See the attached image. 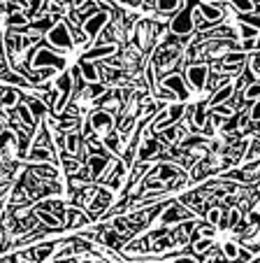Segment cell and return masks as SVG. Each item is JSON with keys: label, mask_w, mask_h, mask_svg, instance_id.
Segmentation results:
<instances>
[{"label": "cell", "mask_w": 260, "mask_h": 263, "mask_svg": "<svg viewBox=\"0 0 260 263\" xmlns=\"http://www.w3.org/2000/svg\"><path fill=\"white\" fill-rule=\"evenodd\" d=\"M161 152V144H158V140H144V144L139 147V161L142 163H147V161H151L153 156Z\"/></svg>", "instance_id": "7c38bea8"}, {"label": "cell", "mask_w": 260, "mask_h": 263, "mask_svg": "<svg viewBox=\"0 0 260 263\" xmlns=\"http://www.w3.org/2000/svg\"><path fill=\"white\" fill-rule=\"evenodd\" d=\"M3 82H5L7 86H28V82H26L21 74L12 72V70H3Z\"/></svg>", "instance_id": "44dd1931"}, {"label": "cell", "mask_w": 260, "mask_h": 263, "mask_svg": "<svg viewBox=\"0 0 260 263\" xmlns=\"http://www.w3.org/2000/svg\"><path fill=\"white\" fill-rule=\"evenodd\" d=\"M105 245L107 247H121V238H118V233H114V231H109V233H105Z\"/></svg>", "instance_id": "f35d334b"}, {"label": "cell", "mask_w": 260, "mask_h": 263, "mask_svg": "<svg viewBox=\"0 0 260 263\" xmlns=\"http://www.w3.org/2000/svg\"><path fill=\"white\" fill-rule=\"evenodd\" d=\"M54 249H56V245L54 242H49V245H42V247H35L33 249V256L37 258V261H45L49 254H54Z\"/></svg>", "instance_id": "f1b7e54d"}, {"label": "cell", "mask_w": 260, "mask_h": 263, "mask_svg": "<svg viewBox=\"0 0 260 263\" xmlns=\"http://www.w3.org/2000/svg\"><path fill=\"white\" fill-rule=\"evenodd\" d=\"M207 105L200 103L195 109H193V124H195V128H205L207 126Z\"/></svg>", "instance_id": "ffe728a7"}, {"label": "cell", "mask_w": 260, "mask_h": 263, "mask_svg": "<svg viewBox=\"0 0 260 263\" xmlns=\"http://www.w3.org/2000/svg\"><path fill=\"white\" fill-rule=\"evenodd\" d=\"M177 173H179V170L174 168L172 163H163V165H158V168H156V177L161 179V182H167V179H174V177H177Z\"/></svg>", "instance_id": "d6986e66"}, {"label": "cell", "mask_w": 260, "mask_h": 263, "mask_svg": "<svg viewBox=\"0 0 260 263\" xmlns=\"http://www.w3.org/2000/svg\"><path fill=\"white\" fill-rule=\"evenodd\" d=\"M167 233H170V231H167V229H158V231H153V233H149V240H151V242H156V240L165 238Z\"/></svg>", "instance_id": "c3c4849f"}, {"label": "cell", "mask_w": 260, "mask_h": 263, "mask_svg": "<svg viewBox=\"0 0 260 263\" xmlns=\"http://www.w3.org/2000/svg\"><path fill=\"white\" fill-rule=\"evenodd\" d=\"M49 3H56V0H49Z\"/></svg>", "instance_id": "11a10c76"}, {"label": "cell", "mask_w": 260, "mask_h": 263, "mask_svg": "<svg viewBox=\"0 0 260 263\" xmlns=\"http://www.w3.org/2000/svg\"><path fill=\"white\" fill-rule=\"evenodd\" d=\"M186 217H191V212H184L182 205H165V210L161 214V221L167 226V223H177Z\"/></svg>", "instance_id": "ba28073f"}, {"label": "cell", "mask_w": 260, "mask_h": 263, "mask_svg": "<svg viewBox=\"0 0 260 263\" xmlns=\"http://www.w3.org/2000/svg\"><path fill=\"white\" fill-rule=\"evenodd\" d=\"M207 74H209V68H207L205 63L188 65V68H186V80L191 82V86H193V89H197V91H200L202 86H205Z\"/></svg>", "instance_id": "8992f818"}, {"label": "cell", "mask_w": 260, "mask_h": 263, "mask_svg": "<svg viewBox=\"0 0 260 263\" xmlns=\"http://www.w3.org/2000/svg\"><path fill=\"white\" fill-rule=\"evenodd\" d=\"M251 121H260V100H255L253 107H251Z\"/></svg>", "instance_id": "681fc988"}, {"label": "cell", "mask_w": 260, "mask_h": 263, "mask_svg": "<svg viewBox=\"0 0 260 263\" xmlns=\"http://www.w3.org/2000/svg\"><path fill=\"white\" fill-rule=\"evenodd\" d=\"M239 221H242L239 210H230V212H228V226H230V229H237V226H239Z\"/></svg>", "instance_id": "b9f144b4"}, {"label": "cell", "mask_w": 260, "mask_h": 263, "mask_svg": "<svg viewBox=\"0 0 260 263\" xmlns=\"http://www.w3.org/2000/svg\"><path fill=\"white\" fill-rule=\"evenodd\" d=\"M114 51H116L114 45H100V47H95V49L86 51V54H84V61H95V59H103V56H112Z\"/></svg>", "instance_id": "9a60e30c"}, {"label": "cell", "mask_w": 260, "mask_h": 263, "mask_svg": "<svg viewBox=\"0 0 260 263\" xmlns=\"http://www.w3.org/2000/svg\"><path fill=\"white\" fill-rule=\"evenodd\" d=\"M223 59H226V63H230V65H239L246 56H244V51H228Z\"/></svg>", "instance_id": "e575fe53"}, {"label": "cell", "mask_w": 260, "mask_h": 263, "mask_svg": "<svg viewBox=\"0 0 260 263\" xmlns=\"http://www.w3.org/2000/svg\"><path fill=\"white\" fill-rule=\"evenodd\" d=\"M184 112H186V107H184L182 103H179V105H170V107L163 112V117H158V119H156L153 128H156V130L172 128V126H174V124H177V121L184 117Z\"/></svg>", "instance_id": "5b68a950"}, {"label": "cell", "mask_w": 260, "mask_h": 263, "mask_svg": "<svg viewBox=\"0 0 260 263\" xmlns=\"http://www.w3.org/2000/svg\"><path fill=\"white\" fill-rule=\"evenodd\" d=\"M239 252H242V249L237 247L235 242H226V245H223V256H226V261H235V258L239 256Z\"/></svg>", "instance_id": "4dcf8cb0"}, {"label": "cell", "mask_w": 260, "mask_h": 263, "mask_svg": "<svg viewBox=\"0 0 260 263\" xmlns=\"http://www.w3.org/2000/svg\"><path fill=\"white\" fill-rule=\"evenodd\" d=\"M156 5L161 12H174L179 5V0H156Z\"/></svg>", "instance_id": "8d00e7d4"}, {"label": "cell", "mask_w": 260, "mask_h": 263, "mask_svg": "<svg viewBox=\"0 0 260 263\" xmlns=\"http://www.w3.org/2000/svg\"><path fill=\"white\" fill-rule=\"evenodd\" d=\"M172 96H174V91H170V89H165V86H163L161 91H158V98H163V100H167V98H172Z\"/></svg>", "instance_id": "f5cc1de1"}, {"label": "cell", "mask_w": 260, "mask_h": 263, "mask_svg": "<svg viewBox=\"0 0 260 263\" xmlns=\"http://www.w3.org/2000/svg\"><path fill=\"white\" fill-rule=\"evenodd\" d=\"M226 179H232V182H249V173H244V170H230V173H226Z\"/></svg>", "instance_id": "d590c367"}, {"label": "cell", "mask_w": 260, "mask_h": 263, "mask_svg": "<svg viewBox=\"0 0 260 263\" xmlns=\"http://www.w3.org/2000/svg\"><path fill=\"white\" fill-rule=\"evenodd\" d=\"M232 96H235V86H232V84L221 86V89H218L214 96H211V100H209V107H216V105L226 103V100H228V98H232Z\"/></svg>", "instance_id": "5bb4252c"}, {"label": "cell", "mask_w": 260, "mask_h": 263, "mask_svg": "<svg viewBox=\"0 0 260 263\" xmlns=\"http://www.w3.org/2000/svg\"><path fill=\"white\" fill-rule=\"evenodd\" d=\"M107 24H109V14L107 12H98V14H93L91 19H86L82 24L84 26V35H86L89 40H95V37L107 28Z\"/></svg>", "instance_id": "277c9868"}, {"label": "cell", "mask_w": 260, "mask_h": 263, "mask_svg": "<svg viewBox=\"0 0 260 263\" xmlns=\"http://www.w3.org/2000/svg\"><path fill=\"white\" fill-rule=\"evenodd\" d=\"M28 161L30 163H49L51 161V152L45 147H33L28 152Z\"/></svg>", "instance_id": "2e32d148"}, {"label": "cell", "mask_w": 260, "mask_h": 263, "mask_svg": "<svg viewBox=\"0 0 260 263\" xmlns=\"http://www.w3.org/2000/svg\"><path fill=\"white\" fill-rule=\"evenodd\" d=\"M30 63H33L35 70H39V68H42V70H45V68L63 70L65 68V59H61L58 54H54V51H49V49H35Z\"/></svg>", "instance_id": "6da1fadb"}, {"label": "cell", "mask_w": 260, "mask_h": 263, "mask_svg": "<svg viewBox=\"0 0 260 263\" xmlns=\"http://www.w3.org/2000/svg\"><path fill=\"white\" fill-rule=\"evenodd\" d=\"M197 7H200V12H202V16L207 19V24H218L221 21V16H223V12L218 10V7H214V5H209V3H197Z\"/></svg>", "instance_id": "4fadbf2b"}, {"label": "cell", "mask_w": 260, "mask_h": 263, "mask_svg": "<svg viewBox=\"0 0 260 263\" xmlns=\"http://www.w3.org/2000/svg\"><path fill=\"white\" fill-rule=\"evenodd\" d=\"M193 21H195V26H197V28H205V26H209V24H207V19H205V16H202L200 7H195V10H193Z\"/></svg>", "instance_id": "7bdbcfd3"}, {"label": "cell", "mask_w": 260, "mask_h": 263, "mask_svg": "<svg viewBox=\"0 0 260 263\" xmlns=\"http://www.w3.org/2000/svg\"><path fill=\"white\" fill-rule=\"evenodd\" d=\"M79 68H82V74H84V80L91 82V84H95L98 82V68H95L91 61H79Z\"/></svg>", "instance_id": "ac0fdd59"}, {"label": "cell", "mask_w": 260, "mask_h": 263, "mask_svg": "<svg viewBox=\"0 0 260 263\" xmlns=\"http://www.w3.org/2000/svg\"><path fill=\"white\" fill-rule=\"evenodd\" d=\"M37 219L42 223H47V226H49V229H61V219L56 217V214H51V212H45V210H37Z\"/></svg>", "instance_id": "cb8c5ba5"}, {"label": "cell", "mask_w": 260, "mask_h": 263, "mask_svg": "<svg viewBox=\"0 0 260 263\" xmlns=\"http://www.w3.org/2000/svg\"><path fill=\"white\" fill-rule=\"evenodd\" d=\"M193 10L195 7L193 5H188L186 10H182L174 19H172V24H170V30L174 35H188L193 28H195V21H193Z\"/></svg>", "instance_id": "3957f363"}, {"label": "cell", "mask_w": 260, "mask_h": 263, "mask_svg": "<svg viewBox=\"0 0 260 263\" xmlns=\"http://www.w3.org/2000/svg\"><path fill=\"white\" fill-rule=\"evenodd\" d=\"M244 100H260V82H255V84H251L249 89H244Z\"/></svg>", "instance_id": "836d02e7"}, {"label": "cell", "mask_w": 260, "mask_h": 263, "mask_svg": "<svg viewBox=\"0 0 260 263\" xmlns=\"http://www.w3.org/2000/svg\"><path fill=\"white\" fill-rule=\"evenodd\" d=\"M91 126H93L95 130H109L114 126V121H112V117H109V112H103V109H100V112H93V115H91Z\"/></svg>", "instance_id": "30bf717a"}, {"label": "cell", "mask_w": 260, "mask_h": 263, "mask_svg": "<svg viewBox=\"0 0 260 263\" xmlns=\"http://www.w3.org/2000/svg\"><path fill=\"white\" fill-rule=\"evenodd\" d=\"M255 47H258V40H244V42H242V49H244V51L255 49Z\"/></svg>", "instance_id": "816d5d0a"}, {"label": "cell", "mask_w": 260, "mask_h": 263, "mask_svg": "<svg viewBox=\"0 0 260 263\" xmlns=\"http://www.w3.org/2000/svg\"><path fill=\"white\" fill-rule=\"evenodd\" d=\"M28 107H30V112H33L35 121L45 119V115H47V103H45V100H30Z\"/></svg>", "instance_id": "d4e9b609"}, {"label": "cell", "mask_w": 260, "mask_h": 263, "mask_svg": "<svg viewBox=\"0 0 260 263\" xmlns=\"http://www.w3.org/2000/svg\"><path fill=\"white\" fill-rule=\"evenodd\" d=\"M163 86H165V89H170V91H174V93H177V98H182V100L188 98V89H186V84H184L182 74H177V72L165 74V77H163Z\"/></svg>", "instance_id": "52a82bcc"}, {"label": "cell", "mask_w": 260, "mask_h": 263, "mask_svg": "<svg viewBox=\"0 0 260 263\" xmlns=\"http://www.w3.org/2000/svg\"><path fill=\"white\" fill-rule=\"evenodd\" d=\"M72 80H74L72 72H63L58 80H56V89H58L63 96H70V89H72Z\"/></svg>", "instance_id": "7402d4cb"}, {"label": "cell", "mask_w": 260, "mask_h": 263, "mask_svg": "<svg viewBox=\"0 0 260 263\" xmlns=\"http://www.w3.org/2000/svg\"><path fill=\"white\" fill-rule=\"evenodd\" d=\"M24 24H26L24 14H10L7 16V26H24Z\"/></svg>", "instance_id": "f6af8a7d"}, {"label": "cell", "mask_w": 260, "mask_h": 263, "mask_svg": "<svg viewBox=\"0 0 260 263\" xmlns=\"http://www.w3.org/2000/svg\"><path fill=\"white\" fill-rule=\"evenodd\" d=\"M172 247V238H161V240H156V242H153V249L151 252H165V249H170Z\"/></svg>", "instance_id": "ab89813d"}, {"label": "cell", "mask_w": 260, "mask_h": 263, "mask_svg": "<svg viewBox=\"0 0 260 263\" xmlns=\"http://www.w3.org/2000/svg\"><path fill=\"white\" fill-rule=\"evenodd\" d=\"M63 147H65V154H70V156H77V154H79V147H82V138H79L77 128H72L70 133H65Z\"/></svg>", "instance_id": "8fae6325"}, {"label": "cell", "mask_w": 260, "mask_h": 263, "mask_svg": "<svg viewBox=\"0 0 260 263\" xmlns=\"http://www.w3.org/2000/svg\"><path fill=\"white\" fill-rule=\"evenodd\" d=\"M16 105H19V91H16L14 86L5 84V89H3V107L12 109V107H16Z\"/></svg>", "instance_id": "e0dca14e"}, {"label": "cell", "mask_w": 260, "mask_h": 263, "mask_svg": "<svg viewBox=\"0 0 260 263\" xmlns=\"http://www.w3.org/2000/svg\"><path fill=\"white\" fill-rule=\"evenodd\" d=\"M239 33H242V37L244 40H255L260 35V28H255V26H251V24H242L239 26Z\"/></svg>", "instance_id": "f546056e"}, {"label": "cell", "mask_w": 260, "mask_h": 263, "mask_svg": "<svg viewBox=\"0 0 260 263\" xmlns=\"http://www.w3.org/2000/svg\"><path fill=\"white\" fill-rule=\"evenodd\" d=\"M170 263H197V261L193 256H186V254H184V256H174Z\"/></svg>", "instance_id": "f907efd6"}, {"label": "cell", "mask_w": 260, "mask_h": 263, "mask_svg": "<svg viewBox=\"0 0 260 263\" xmlns=\"http://www.w3.org/2000/svg\"><path fill=\"white\" fill-rule=\"evenodd\" d=\"M105 147H107L109 152H118V149H121V140H118V133H109L107 138H105Z\"/></svg>", "instance_id": "d6a6232c"}, {"label": "cell", "mask_w": 260, "mask_h": 263, "mask_svg": "<svg viewBox=\"0 0 260 263\" xmlns=\"http://www.w3.org/2000/svg\"><path fill=\"white\" fill-rule=\"evenodd\" d=\"M58 21H61V19H56V16H45V19H37V21H33V30H37V33L47 30V33H49V30L54 28Z\"/></svg>", "instance_id": "603a6c76"}, {"label": "cell", "mask_w": 260, "mask_h": 263, "mask_svg": "<svg viewBox=\"0 0 260 263\" xmlns=\"http://www.w3.org/2000/svg\"><path fill=\"white\" fill-rule=\"evenodd\" d=\"M107 168H109V159H107V156H105V154H91L89 170H91V175H93V177H103Z\"/></svg>", "instance_id": "9c48e42d"}, {"label": "cell", "mask_w": 260, "mask_h": 263, "mask_svg": "<svg viewBox=\"0 0 260 263\" xmlns=\"http://www.w3.org/2000/svg\"><path fill=\"white\" fill-rule=\"evenodd\" d=\"M260 156V138H255L253 140V144L249 147V154H246V161H253V159H258Z\"/></svg>", "instance_id": "60d3db41"}, {"label": "cell", "mask_w": 260, "mask_h": 263, "mask_svg": "<svg viewBox=\"0 0 260 263\" xmlns=\"http://www.w3.org/2000/svg\"><path fill=\"white\" fill-rule=\"evenodd\" d=\"M47 40H49V45L56 47V49H63V51L72 49V37H70V30H68L65 21H58V24L47 33Z\"/></svg>", "instance_id": "7a4b0ae2"}, {"label": "cell", "mask_w": 260, "mask_h": 263, "mask_svg": "<svg viewBox=\"0 0 260 263\" xmlns=\"http://www.w3.org/2000/svg\"><path fill=\"white\" fill-rule=\"evenodd\" d=\"M193 247H195V252H197V254H205L207 249L211 247V242H209V238H202V240H197V242L193 245Z\"/></svg>", "instance_id": "ee69618b"}, {"label": "cell", "mask_w": 260, "mask_h": 263, "mask_svg": "<svg viewBox=\"0 0 260 263\" xmlns=\"http://www.w3.org/2000/svg\"><path fill=\"white\" fill-rule=\"evenodd\" d=\"M30 170H33V173H37V175H42V177H49V179H54L56 175H58L49 163H33V165H30Z\"/></svg>", "instance_id": "4316f807"}, {"label": "cell", "mask_w": 260, "mask_h": 263, "mask_svg": "<svg viewBox=\"0 0 260 263\" xmlns=\"http://www.w3.org/2000/svg\"><path fill=\"white\" fill-rule=\"evenodd\" d=\"M114 229H116V233H126L128 231V223H126V219H114V223H112Z\"/></svg>", "instance_id": "7dc6e473"}, {"label": "cell", "mask_w": 260, "mask_h": 263, "mask_svg": "<svg viewBox=\"0 0 260 263\" xmlns=\"http://www.w3.org/2000/svg\"><path fill=\"white\" fill-rule=\"evenodd\" d=\"M16 115H19V119L24 121L26 126H33L35 124V117H33V112H30L28 105H24V103L16 105Z\"/></svg>", "instance_id": "484cf974"}, {"label": "cell", "mask_w": 260, "mask_h": 263, "mask_svg": "<svg viewBox=\"0 0 260 263\" xmlns=\"http://www.w3.org/2000/svg\"><path fill=\"white\" fill-rule=\"evenodd\" d=\"M105 91H107V89H105V84H91L89 93H91V96H93V98H100V96H103V93H105Z\"/></svg>", "instance_id": "bcb514c9"}, {"label": "cell", "mask_w": 260, "mask_h": 263, "mask_svg": "<svg viewBox=\"0 0 260 263\" xmlns=\"http://www.w3.org/2000/svg\"><path fill=\"white\" fill-rule=\"evenodd\" d=\"M182 135H184V133H182L179 128H174V126H172V128H165V130H163V138H165L167 142H177Z\"/></svg>", "instance_id": "74e56055"}, {"label": "cell", "mask_w": 260, "mask_h": 263, "mask_svg": "<svg viewBox=\"0 0 260 263\" xmlns=\"http://www.w3.org/2000/svg\"><path fill=\"white\" fill-rule=\"evenodd\" d=\"M68 214H70V221L65 223V226H86V223H89V219L84 217L82 212H77V210H72V208L68 210Z\"/></svg>", "instance_id": "83f0119b"}, {"label": "cell", "mask_w": 260, "mask_h": 263, "mask_svg": "<svg viewBox=\"0 0 260 263\" xmlns=\"http://www.w3.org/2000/svg\"><path fill=\"white\" fill-rule=\"evenodd\" d=\"M86 3H89V0H72V5L77 7V10H79V7H84V5H86Z\"/></svg>", "instance_id": "db71d44e"}, {"label": "cell", "mask_w": 260, "mask_h": 263, "mask_svg": "<svg viewBox=\"0 0 260 263\" xmlns=\"http://www.w3.org/2000/svg\"><path fill=\"white\" fill-rule=\"evenodd\" d=\"M221 219H223V210H218V208L207 210V223H209V226H218Z\"/></svg>", "instance_id": "1f68e13d"}]
</instances>
